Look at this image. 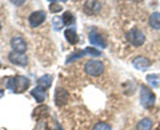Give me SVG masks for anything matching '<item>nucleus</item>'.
Segmentation results:
<instances>
[{
	"instance_id": "f257e3e1",
	"label": "nucleus",
	"mask_w": 160,
	"mask_h": 130,
	"mask_svg": "<svg viewBox=\"0 0 160 130\" xmlns=\"http://www.w3.org/2000/svg\"><path fill=\"white\" fill-rule=\"evenodd\" d=\"M29 78L23 77V76H16V77H11L7 81V88L11 89L13 93H23L26 89L29 86Z\"/></svg>"
},
{
	"instance_id": "f03ea898",
	"label": "nucleus",
	"mask_w": 160,
	"mask_h": 130,
	"mask_svg": "<svg viewBox=\"0 0 160 130\" xmlns=\"http://www.w3.org/2000/svg\"><path fill=\"white\" fill-rule=\"evenodd\" d=\"M127 40L133 47H142L143 44L146 43V35H144V32L142 29L135 27L127 32Z\"/></svg>"
},
{
	"instance_id": "7ed1b4c3",
	"label": "nucleus",
	"mask_w": 160,
	"mask_h": 130,
	"mask_svg": "<svg viewBox=\"0 0 160 130\" xmlns=\"http://www.w3.org/2000/svg\"><path fill=\"white\" fill-rule=\"evenodd\" d=\"M140 100H142V105L146 109H152L155 105V101H156V97H155V93L151 89L143 85L140 88Z\"/></svg>"
},
{
	"instance_id": "20e7f679",
	"label": "nucleus",
	"mask_w": 160,
	"mask_h": 130,
	"mask_svg": "<svg viewBox=\"0 0 160 130\" xmlns=\"http://www.w3.org/2000/svg\"><path fill=\"white\" fill-rule=\"evenodd\" d=\"M84 71L88 76L99 77L104 72V64L102 61H98V60H89L84 65Z\"/></svg>"
},
{
	"instance_id": "39448f33",
	"label": "nucleus",
	"mask_w": 160,
	"mask_h": 130,
	"mask_svg": "<svg viewBox=\"0 0 160 130\" xmlns=\"http://www.w3.org/2000/svg\"><path fill=\"white\" fill-rule=\"evenodd\" d=\"M46 20V12L44 11H36V12H32L28 17V23L32 28H36L39 26H42Z\"/></svg>"
},
{
	"instance_id": "423d86ee",
	"label": "nucleus",
	"mask_w": 160,
	"mask_h": 130,
	"mask_svg": "<svg viewBox=\"0 0 160 130\" xmlns=\"http://www.w3.org/2000/svg\"><path fill=\"white\" fill-rule=\"evenodd\" d=\"M11 47L13 49V52L24 53V52L27 51V43H26V40H24L22 36H19V35H16V36H13L11 39Z\"/></svg>"
},
{
	"instance_id": "0eeeda50",
	"label": "nucleus",
	"mask_w": 160,
	"mask_h": 130,
	"mask_svg": "<svg viewBox=\"0 0 160 130\" xmlns=\"http://www.w3.org/2000/svg\"><path fill=\"white\" fill-rule=\"evenodd\" d=\"M8 60L15 65H20V67H26L28 64V58L24 53H19V52H11L8 54Z\"/></svg>"
},
{
	"instance_id": "6e6552de",
	"label": "nucleus",
	"mask_w": 160,
	"mask_h": 130,
	"mask_svg": "<svg viewBox=\"0 0 160 130\" xmlns=\"http://www.w3.org/2000/svg\"><path fill=\"white\" fill-rule=\"evenodd\" d=\"M68 101H69L68 92L63 88H58L56 92H55V104H56L58 106H64Z\"/></svg>"
},
{
	"instance_id": "1a4fd4ad",
	"label": "nucleus",
	"mask_w": 160,
	"mask_h": 130,
	"mask_svg": "<svg viewBox=\"0 0 160 130\" xmlns=\"http://www.w3.org/2000/svg\"><path fill=\"white\" fill-rule=\"evenodd\" d=\"M100 9H102V2H86L83 6V11L86 12L87 15H96L100 12Z\"/></svg>"
},
{
	"instance_id": "9d476101",
	"label": "nucleus",
	"mask_w": 160,
	"mask_h": 130,
	"mask_svg": "<svg viewBox=\"0 0 160 130\" xmlns=\"http://www.w3.org/2000/svg\"><path fill=\"white\" fill-rule=\"evenodd\" d=\"M133 67L138 69V71H146L151 67V60H148L144 56H138L133 60Z\"/></svg>"
},
{
	"instance_id": "9b49d317",
	"label": "nucleus",
	"mask_w": 160,
	"mask_h": 130,
	"mask_svg": "<svg viewBox=\"0 0 160 130\" xmlns=\"http://www.w3.org/2000/svg\"><path fill=\"white\" fill-rule=\"evenodd\" d=\"M89 43H91L92 45H96V47H100V48H107L106 39L99 33H91L89 35Z\"/></svg>"
},
{
	"instance_id": "f8f14e48",
	"label": "nucleus",
	"mask_w": 160,
	"mask_h": 130,
	"mask_svg": "<svg viewBox=\"0 0 160 130\" xmlns=\"http://www.w3.org/2000/svg\"><path fill=\"white\" fill-rule=\"evenodd\" d=\"M64 36H66L67 41L69 44H72V45H75V44L79 43V36H78V33H76V31H75L73 28L66 29V32H64Z\"/></svg>"
},
{
	"instance_id": "ddd939ff",
	"label": "nucleus",
	"mask_w": 160,
	"mask_h": 130,
	"mask_svg": "<svg viewBox=\"0 0 160 130\" xmlns=\"http://www.w3.org/2000/svg\"><path fill=\"white\" fill-rule=\"evenodd\" d=\"M51 84H52V76L51 74H46V76L40 77L38 80V86L44 89V91H47V89L51 86Z\"/></svg>"
},
{
	"instance_id": "4468645a",
	"label": "nucleus",
	"mask_w": 160,
	"mask_h": 130,
	"mask_svg": "<svg viewBox=\"0 0 160 130\" xmlns=\"http://www.w3.org/2000/svg\"><path fill=\"white\" fill-rule=\"evenodd\" d=\"M31 94L35 97V100H36L38 102H44V100H46V91L44 89H42V88H39V86H36L35 89H32V92H31Z\"/></svg>"
},
{
	"instance_id": "2eb2a0df",
	"label": "nucleus",
	"mask_w": 160,
	"mask_h": 130,
	"mask_svg": "<svg viewBox=\"0 0 160 130\" xmlns=\"http://www.w3.org/2000/svg\"><path fill=\"white\" fill-rule=\"evenodd\" d=\"M149 26H151V28L156 29V31L160 29V12H153L149 16Z\"/></svg>"
},
{
	"instance_id": "dca6fc26",
	"label": "nucleus",
	"mask_w": 160,
	"mask_h": 130,
	"mask_svg": "<svg viewBox=\"0 0 160 130\" xmlns=\"http://www.w3.org/2000/svg\"><path fill=\"white\" fill-rule=\"evenodd\" d=\"M151 129H152V121L149 118H143L138 122L135 130H151Z\"/></svg>"
},
{
	"instance_id": "f3484780",
	"label": "nucleus",
	"mask_w": 160,
	"mask_h": 130,
	"mask_svg": "<svg viewBox=\"0 0 160 130\" xmlns=\"http://www.w3.org/2000/svg\"><path fill=\"white\" fill-rule=\"evenodd\" d=\"M48 106H44V105H42V106H39V108H36L35 109V112H33V117H36L38 116V118H46L47 116H48Z\"/></svg>"
},
{
	"instance_id": "a211bd4d",
	"label": "nucleus",
	"mask_w": 160,
	"mask_h": 130,
	"mask_svg": "<svg viewBox=\"0 0 160 130\" xmlns=\"http://www.w3.org/2000/svg\"><path fill=\"white\" fill-rule=\"evenodd\" d=\"M146 78H147V82L149 85H152L153 88L160 86V74H148Z\"/></svg>"
},
{
	"instance_id": "6ab92c4d",
	"label": "nucleus",
	"mask_w": 160,
	"mask_h": 130,
	"mask_svg": "<svg viewBox=\"0 0 160 130\" xmlns=\"http://www.w3.org/2000/svg\"><path fill=\"white\" fill-rule=\"evenodd\" d=\"M62 21H63L64 26H72L73 21H75V17H73V15H72L71 12L67 11V12H64Z\"/></svg>"
},
{
	"instance_id": "aec40b11",
	"label": "nucleus",
	"mask_w": 160,
	"mask_h": 130,
	"mask_svg": "<svg viewBox=\"0 0 160 130\" xmlns=\"http://www.w3.org/2000/svg\"><path fill=\"white\" fill-rule=\"evenodd\" d=\"M86 56V52L84 51H78V52H73L72 54H69L68 56V58H67V64H69V63H72V61H75V60H79V58H82V57H84Z\"/></svg>"
},
{
	"instance_id": "412c9836",
	"label": "nucleus",
	"mask_w": 160,
	"mask_h": 130,
	"mask_svg": "<svg viewBox=\"0 0 160 130\" xmlns=\"http://www.w3.org/2000/svg\"><path fill=\"white\" fill-rule=\"evenodd\" d=\"M92 130H112V128H111V125H108L107 122H98Z\"/></svg>"
},
{
	"instance_id": "4be33fe9",
	"label": "nucleus",
	"mask_w": 160,
	"mask_h": 130,
	"mask_svg": "<svg viewBox=\"0 0 160 130\" xmlns=\"http://www.w3.org/2000/svg\"><path fill=\"white\" fill-rule=\"evenodd\" d=\"M62 6L58 3V2H52L51 4H49V11H51L52 13H58V12H60L62 11Z\"/></svg>"
},
{
	"instance_id": "5701e85b",
	"label": "nucleus",
	"mask_w": 160,
	"mask_h": 130,
	"mask_svg": "<svg viewBox=\"0 0 160 130\" xmlns=\"http://www.w3.org/2000/svg\"><path fill=\"white\" fill-rule=\"evenodd\" d=\"M84 52H86V54H89V56H95V57H99L100 54H102V52L96 51L95 48H87V49H84Z\"/></svg>"
},
{
	"instance_id": "b1692460",
	"label": "nucleus",
	"mask_w": 160,
	"mask_h": 130,
	"mask_svg": "<svg viewBox=\"0 0 160 130\" xmlns=\"http://www.w3.org/2000/svg\"><path fill=\"white\" fill-rule=\"evenodd\" d=\"M53 26H55V29H60L63 27V21L59 17H53Z\"/></svg>"
},
{
	"instance_id": "393cba45",
	"label": "nucleus",
	"mask_w": 160,
	"mask_h": 130,
	"mask_svg": "<svg viewBox=\"0 0 160 130\" xmlns=\"http://www.w3.org/2000/svg\"><path fill=\"white\" fill-rule=\"evenodd\" d=\"M15 6H22V4H24V2H12Z\"/></svg>"
},
{
	"instance_id": "a878e982",
	"label": "nucleus",
	"mask_w": 160,
	"mask_h": 130,
	"mask_svg": "<svg viewBox=\"0 0 160 130\" xmlns=\"http://www.w3.org/2000/svg\"><path fill=\"white\" fill-rule=\"evenodd\" d=\"M4 96V91H0V98H2Z\"/></svg>"
},
{
	"instance_id": "bb28decb",
	"label": "nucleus",
	"mask_w": 160,
	"mask_h": 130,
	"mask_svg": "<svg viewBox=\"0 0 160 130\" xmlns=\"http://www.w3.org/2000/svg\"><path fill=\"white\" fill-rule=\"evenodd\" d=\"M0 31H2V24H0Z\"/></svg>"
},
{
	"instance_id": "cd10ccee",
	"label": "nucleus",
	"mask_w": 160,
	"mask_h": 130,
	"mask_svg": "<svg viewBox=\"0 0 160 130\" xmlns=\"http://www.w3.org/2000/svg\"><path fill=\"white\" fill-rule=\"evenodd\" d=\"M0 65H2V64H0Z\"/></svg>"
}]
</instances>
